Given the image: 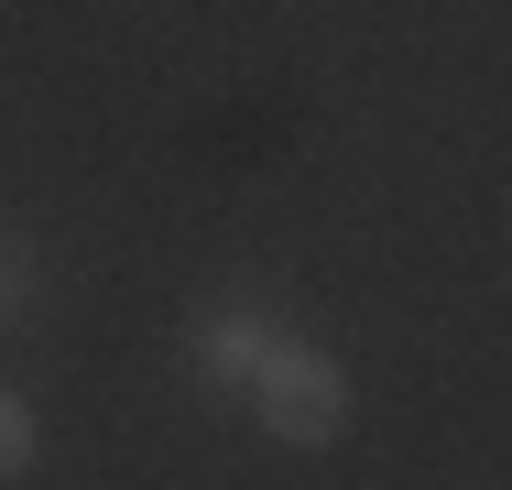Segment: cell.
I'll list each match as a JSON object with an SVG mask.
<instances>
[{
	"instance_id": "6da1fadb",
	"label": "cell",
	"mask_w": 512,
	"mask_h": 490,
	"mask_svg": "<svg viewBox=\"0 0 512 490\" xmlns=\"http://www.w3.org/2000/svg\"><path fill=\"white\" fill-rule=\"evenodd\" d=\"M251 403H262V436H284V447H327V436L349 425V371H338L327 349L273 338L262 371H251Z\"/></svg>"
},
{
	"instance_id": "7a4b0ae2",
	"label": "cell",
	"mask_w": 512,
	"mask_h": 490,
	"mask_svg": "<svg viewBox=\"0 0 512 490\" xmlns=\"http://www.w3.org/2000/svg\"><path fill=\"white\" fill-rule=\"evenodd\" d=\"M262 349H273V327H251V316L207 327V371H218V382H251V371H262Z\"/></svg>"
},
{
	"instance_id": "3957f363",
	"label": "cell",
	"mask_w": 512,
	"mask_h": 490,
	"mask_svg": "<svg viewBox=\"0 0 512 490\" xmlns=\"http://www.w3.org/2000/svg\"><path fill=\"white\" fill-rule=\"evenodd\" d=\"M33 447H44V436H33V403H22V392H0V480H22V469H33Z\"/></svg>"
},
{
	"instance_id": "277c9868",
	"label": "cell",
	"mask_w": 512,
	"mask_h": 490,
	"mask_svg": "<svg viewBox=\"0 0 512 490\" xmlns=\"http://www.w3.org/2000/svg\"><path fill=\"white\" fill-rule=\"evenodd\" d=\"M0 305H22V273H11V262H0Z\"/></svg>"
}]
</instances>
